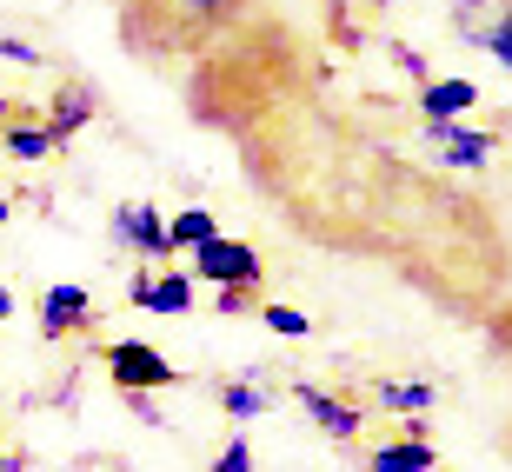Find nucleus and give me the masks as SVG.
Wrapping results in <instances>:
<instances>
[{
    "label": "nucleus",
    "mask_w": 512,
    "mask_h": 472,
    "mask_svg": "<svg viewBox=\"0 0 512 472\" xmlns=\"http://www.w3.org/2000/svg\"><path fill=\"white\" fill-rule=\"evenodd\" d=\"M446 14H453V34L486 54L499 40V27L512 20V0H446Z\"/></svg>",
    "instance_id": "obj_8"
},
{
    "label": "nucleus",
    "mask_w": 512,
    "mask_h": 472,
    "mask_svg": "<svg viewBox=\"0 0 512 472\" xmlns=\"http://www.w3.org/2000/svg\"><path fill=\"white\" fill-rule=\"evenodd\" d=\"M479 100V87L466 74H453V80H426V87H419V114L426 120H459L466 114V107H473Z\"/></svg>",
    "instance_id": "obj_9"
},
{
    "label": "nucleus",
    "mask_w": 512,
    "mask_h": 472,
    "mask_svg": "<svg viewBox=\"0 0 512 472\" xmlns=\"http://www.w3.org/2000/svg\"><path fill=\"white\" fill-rule=\"evenodd\" d=\"M426 140H433L439 160H446V167H459V173L486 167V160L499 153V133H486V127H459V120H426Z\"/></svg>",
    "instance_id": "obj_4"
},
{
    "label": "nucleus",
    "mask_w": 512,
    "mask_h": 472,
    "mask_svg": "<svg viewBox=\"0 0 512 472\" xmlns=\"http://www.w3.org/2000/svg\"><path fill=\"white\" fill-rule=\"evenodd\" d=\"M87 120H94V94H87V87H60V94H54V114L40 120V127H47V140H54V147H67Z\"/></svg>",
    "instance_id": "obj_10"
},
{
    "label": "nucleus",
    "mask_w": 512,
    "mask_h": 472,
    "mask_svg": "<svg viewBox=\"0 0 512 472\" xmlns=\"http://www.w3.org/2000/svg\"><path fill=\"white\" fill-rule=\"evenodd\" d=\"M107 373H114L120 393H160V386H180V366H167V353L147 340H114L107 346Z\"/></svg>",
    "instance_id": "obj_1"
},
{
    "label": "nucleus",
    "mask_w": 512,
    "mask_h": 472,
    "mask_svg": "<svg viewBox=\"0 0 512 472\" xmlns=\"http://www.w3.org/2000/svg\"><path fill=\"white\" fill-rule=\"evenodd\" d=\"M399 67H406V74H413L419 87H426V80H433V74H426V60H419V47H399Z\"/></svg>",
    "instance_id": "obj_23"
},
{
    "label": "nucleus",
    "mask_w": 512,
    "mask_h": 472,
    "mask_svg": "<svg viewBox=\"0 0 512 472\" xmlns=\"http://www.w3.org/2000/svg\"><path fill=\"white\" fill-rule=\"evenodd\" d=\"M114 240L133 246L140 260H167V220H160V207H147V200H127V207H114Z\"/></svg>",
    "instance_id": "obj_7"
},
{
    "label": "nucleus",
    "mask_w": 512,
    "mask_h": 472,
    "mask_svg": "<svg viewBox=\"0 0 512 472\" xmlns=\"http://www.w3.org/2000/svg\"><path fill=\"white\" fill-rule=\"evenodd\" d=\"M0 153H14V160H47L54 140H47L40 120H14V127H0Z\"/></svg>",
    "instance_id": "obj_16"
},
{
    "label": "nucleus",
    "mask_w": 512,
    "mask_h": 472,
    "mask_svg": "<svg viewBox=\"0 0 512 472\" xmlns=\"http://www.w3.org/2000/svg\"><path fill=\"white\" fill-rule=\"evenodd\" d=\"M433 466H439V453L426 439H393V446H380L366 459V472H433Z\"/></svg>",
    "instance_id": "obj_12"
},
{
    "label": "nucleus",
    "mask_w": 512,
    "mask_h": 472,
    "mask_svg": "<svg viewBox=\"0 0 512 472\" xmlns=\"http://www.w3.org/2000/svg\"><path fill=\"white\" fill-rule=\"evenodd\" d=\"M213 472H253V446H247V433H233L220 453H213Z\"/></svg>",
    "instance_id": "obj_18"
},
{
    "label": "nucleus",
    "mask_w": 512,
    "mask_h": 472,
    "mask_svg": "<svg viewBox=\"0 0 512 472\" xmlns=\"http://www.w3.org/2000/svg\"><path fill=\"white\" fill-rule=\"evenodd\" d=\"M127 300L140 313H160V320H187L193 306H200V286H193V273H133Z\"/></svg>",
    "instance_id": "obj_3"
},
{
    "label": "nucleus",
    "mask_w": 512,
    "mask_h": 472,
    "mask_svg": "<svg viewBox=\"0 0 512 472\" xmlns=\"http://www.w3.org/2000/svg\"><path fill=\"white\" fill-rule=\"evenodd\" d=\"M213 233H220V227H213L207 207H180V213L167 220V246H173V253H193V246H207Z\"/></svg>",
    "instance_id": "obj_14"
},
{
    "label": "nucleus",
    "mask_w": 512,
    "mask_h": 472,
    "mask_svg": "<svg viewBox=\"0 0 512 472\" xmlns=\"http://www.w3.org/2000/svg\"><path fill=\"white\" fill-rule=\"evenodd\" d=\"M173 27H220L227 14H240V0H160Z\"/></svg>",
    "instance_id": "obj_15"
},
{
    "label": "nucleus",
    "mask_w": 512,
    "mask_h": 472,
    "mask_svg": "<svg viewBox=\"0 0 512 472\" xmlns=\"http://www.w3.org/2000/svg\"><path fill=\"white\" fill-rule=\"evenodd\" d=\"M87 326H94V293L87 286L60 280V286L40 293V333L47 340H67V333H87Z\"/></svg>",
    "instance_id": "obj_5"
},
{
    "label": "nucleus",
    "mask_w": 512,
    "mask_h": 472,
    "mask_svg": "<svg viewBox=\"0 0 512 472\" xmlns=\"http://www.w3.org/2000/svg\"><path fill=\"white\" fill-rule=\"evenodd\" d=\"M486 54H493L499 67H506V74H512V20H506V27H499V40H493V47H486Z\"/></svg>",
    "instance_id": "obj_22"
},
{
    "label": "nucleus",
    "mask_w": 512,
    "mask_h": 472,
    "mask_svg": "<svg viewBox=\"0 0 512 472\" xmlns=\"http://www.w3.org/2000/svg\"><path fill=\"white\" fill-rule=\"evenodd\" d=\"M373 399H380L386 413H433V386H426V379H380V386H373Z\"/></svg>",
    "instance_id": "obj_13"
},
{
    "label": "nucleus",
    "mask_w": 512,
    "mask_h": 472,
    "mask_svg": "<svg viewBox=\"0 0 512 472\" xmlns=\"http://www.w3.org/2000/svg\"><path fill=\"white\" fill-rule=\"evenodd\" d=\"M0 114H7V94H0Z\"/></svg>",
    "instance_id": "obj_26"
},
{
    "label": "nucleus",
    "mask_w": 512,
    "mask_h": 472,
    "mask_svg": "<svg viewBox=\"0 0 512 472\" xmlns=\"http://www.w3.org/2000/svg\"><path fill=\"white\" fill-rule=\"evenodd\" d=\"M133 406V419H140V426H167V413H160V406H153V393H120Z\"/></svg>",
    "instance_id": "obj_21"
},
{
    "label": "nucleus",
    "mask_w": 512,
    "mask_h": 472,
    "mask_svg": "<svg viewBox=\"0 0 512 472\" xmlns=\"http://www.w3.org/2000/svg\"><path fill=\"white\" fill-rule=\"evenodd\" d=\"M253 293H260V286H220V313H233V320H240V313H260Z\"/></svg>",
    "instance_id": "obj_19"
},
{
    "label": "nucleus",
    "mask_w": 512,
    "mask_h": 472,
    "mask_svg": "<svg viewBox=\"0 0 512 472\" xmlns=\"http://www.w3.org/2000/svg\"><path fill=\"white\" fill-rule=\"evenodd\" d=\"M260 320L273 326L280 340H306V333H313V320H306V313H293V306H260Z\"/></svg>",
    "instance_id": "obj_17"
},
{
    "label": "nucleus",
    "mask_w": 512,
    "mask_h": 472,
    "mask_svg": "<svg viewBox=\"0 0 512 472\" xmlns=\"http://www.w3.org/2000/svg\"><path fill=\"white\" fill-rule=\"evenodd\" d=\"M193 273L213 286H260V253L247 240H227V233H213L207 246H193Z\"/></svg>",
    "instance_id": "obj_2"
},
{
    "label": "nucleus",
    "mask_w": 512,
    "mask_h": 472,
    "mask_svg": "<svg viewBox=\"0 0 512 472\" xmlns=\"http://www.w3.org/2000/svg\"><path fill=\"white\" fill-rule=\"evenodd\" d=\"M266 406H273V393L260 386V366H247V379H227L220 386V413L227 419H260Z\"/></svg>",
    "instance_id": "obj_11"
},
{
    "label": "nucleus",
    "mask_w": 512,
    "mask_h": 472,
    "mask_svg": "<svg viewBox=\"0 0 512 472\" xmlns=\"http://www.w3.org/2000/svg\"><path fill=\"white\" fill-rule=\"evenodd\" d=\"M293 399L313 413V426H320L326 439H340V446H353V439H360L366 419H360V406H353V399H333L326 386H313V379H293Z\"/></svg>",
    "instance_id": "obj_6"
},
{
    "label": "nucleus",
    "mask_w": 512,
    "mask_h": 472,
    "mask_svg": "<svg viewBox=\"0 0 512 472\" xmlns=\"http://www.w3.org/2000/svg\"><path fill=\"white\" fill-rule=\"evenodd\" d=\"M7 313H14V293H7V286H0V320H7Z\"/></svg>",
    "instance_id": "obj_24"
},
{
    "label": "nucleus",
    "mask_w": 512,
    "mask_h": 472,
    "mask_svg": "<svg viewBox=\"0 0 512 472\" xmlns=\"http://www.w3.org/2000/svg\"><path fill=\"white\" fill-rule=\"evenodd\" d=\"M0 60H14V67H40V47H34V40H20V34H7V40H0Z\"/></svg>",
    "instance_id": "obj_20"
},
{
    "label": "nucleus",
    "mask_w": 512,
    "mask_h": 472,
    "mask_svg": "<svg viewBox=\"0 0 512 472\" xmlns=\"http://www.w3.org/2000/svg\"><path fill=\"white\" fill-rule=\"evenodd\" d=\"M0 227H7V200H0Z\"/></svg>",
    "instance_id": "obj_25"
}]
</instances>
